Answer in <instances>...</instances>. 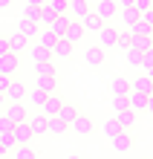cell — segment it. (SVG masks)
<instances>
[{
    "mask_svg": "<svg viewBox=\"0 0 153 159\" xmlns=\"http://www.w3.org/2000/svg\"><path fill=\"white\" fill-rule=\"evenodd\" d=\"M46 121H49V119H46L43 113L29 116V125H32V130H35V133H46Z\"/></svg>",
    "mask_w": 153,
    "mask_h": 159,
    "instance_id": "25",
    "label": "cell"
},
{
    "mask_svg": "<svg viewBox=\"0 0 153 159\" xmlns=\"http://www.w3.org/2000/svg\"><path fill=\"white\" fill-rule=\"evenodd\" d=\"M127 61L133 64V67H142V49H136V46H130V49H127Z\"/></svg>",
    "mask_w": 153,
    "mask_h": 159,
    "instance_id": "36",
    "label": "cell"
},
{
    "mask_svg": "<svg viewBox=\"0 0 153 159\" xmlns=\"http://www.w3.org/2000/svg\"><path fill=\"white\" fill-rule=\"evenodd\" d=\"M55 17H58V15H55L52 9H49V6L43 3V6H41V26H49V23L55 20Z\"/></svg>",
    "mask_w": 153,
    "mask_h": 159,
    "instance_id": "35",
    "label": "cell"
},
{
    "mask_svg": "<svg viewBox=\"0 0 153 159\" xmlns=\"http://www.w3.org/2000/svg\"><path fill=\"white\" fill-rule=\"evenodd\" d=\"M12 6V0H0V9H9Z\"/></svg>",
    "mask_w": 153,
    "mask_h": 159,
    "instance_id": "49",
    "label": "cell"
},
{
    "mask_svg": "<svg viewBox=\"0 0 153 159\" xmlns=\"http://www.w3.org/2000/svg\"><path fill=\"white\" fill-rule=\"evenodd\" d=\"M142 67H145V72H150V70H153V46L142 52Z\"/></svg>",
    "mask_w": 153,
    "mask_h": 159,
    "instance_id": "37",
    "label": "cell"
},
{
    "mask_svg": "<svg viewBox=\"0 0 153 159\" xmlns=\"http://www.w3.org/2000/svg\"><path fill=\"white\" fill-rule=\"evenodd\" d=\"M6 84H9V72H0V90H6Z\"/></svg>",
    "mask_w": 153,
    "mask_h": 159,
    "instance_id": "43",
    "label": "cell"
},
{
    "mask_svg": "<svg viewBox=\"0 0 153 159\" xmlns=\"http://www.w3.org/2000/svg\"><path fill=\"white\" fill-rule=\"evenodd\" d=\"M0 72H9V75H15V72H17V52L0 55Z\"/></svg>",
    "mask_w": 153,
    "mask_h": 159,
    "instance_id": "16",
    "label": "cell"
},
{
    "mask_svg": "<svg viewBox=\"0 0 153 159\" xmlns=\"http://www.w3.org/2000/svg\"><path fill=\"white\" fill-rule=\"evenodd\" d=\"M6 116L12 121H26L29 119V110L23 107V101H6Z\"/></svg>",
    "mask_w": 153,
    "mask_h": 159,
    "instance_id": "4",
    "label": "cell"
},
{
    "mask_svg": "<svg viewBox=\"0 0 153 159\" xmlns=\"http://www.w3.org/2000/svg\"><path fill=\"white\" fill-rule=\"evenodd\" d=\"M66 41H72V43H78L81 38H84V26H81V20H70V26H66V35H64Z\"/></svg>",
    "mask_w": 153,
    "mask_h": 159,
    "instance_id": "17",
    "label": "cell"
},
{
    "mask_svg": "<svg viewBox=\"0 0 153 159\" xmlns=\"http://www.w3.org/2000/svg\"><path fill=\"white\" fill-rule=\"evenodd\" d=\"M72 130H75V133H81V136H90L92 133V119L84 116V113H78L75 121H72Z\"/></svg>",
    "mask_w": 153,
    "mask_h": 159,
    "instance_id": "14",
    "label": "cell"
},
{
    "mask_svg": "<svg viewBox=\"0 0 153 159\" xmlns=\"http://www.w3.org/2000/svg\"><path fill=\"white\" fill-rule=\"evenodd\" d=\"M46 96H49V93H46V90H41V87H35V90L29 93V101H32L35 107H41L43 101H46Z\"/></svg>",
    "mask_w": 153,
    "mask_h": 159,
    "instance_id": "33",
    "label": "cell"
},
{
    "mask_svg": "<svg viewBox=\"0 0 153 159\" xmlns=\"http://www.w3.org/2000/svg\"><path fill=\"white\" fill-rule=\"evenodd\" d=\"M29 55H32V61H35V64H41V61H49V58H52V49L35 41V43H29Z\"/></svg>",
    "mask_w": 153,
    "mask_h": 159,
    "instance_id": "11",
    "label": "cell"
},
{
    "mask_svg": "<svg viewBox=\"0 0 153 159\" xmlns=\"http://www.w3.org/2000/svg\"><path fill=\"white\" fill-rule=\"evenodd\" d=\"M17 29H20V32H26V35H29V38L35 41V38H38V32H41V23L23 15V20H20V26H17Z\"/></svg>",
    "mask_w": 153,
    "mask_h": 159,
    "instance_id": "19",
    "label": "cell"
},
{
    "mask_svg": "<svg viewBox=\"0 0 153 159\" xmlns=\"http://www.w3.org/2000/svg\"><path fill=\"white\" fill-rule=\"evenodd\" d=\"M130 32L133 35H153V26H150V20H147L145 15H139V20L130 26Z\"/></svg>",
    "mask_w": 153,
    "mask_h": 159,
    "instance_id": "22",
    "label": "cell"
},
{
    "mask_svg": "<svg viewBox=\"0 0 153 159\" xmlns=\"http://www.w3.org/2000/svg\"><path fill=\"white\" fill-rule=\"evenodd\" d=\"M35 72H38V75H58V72H55V58L35 64Z\"/></svg>",
    "mask_w": 153,
    "mask_h": 159,
    "instance_id": "27",
    "label": "cell"
},
{
    "mask_svg": "<svg viewBox=\"0 0 153 159\" xmlns=\"http://www.w3.org/2000/svg\"><path fill=\"white\" fill-rule=\"evenodd\" d=\"M121 130H124V127L119 125V119H116V116H113L110 121H104V133H107L110 139H113V136H116V133H121Z\"/></svg>",
    "mask_w": 153,
    "mask_h": 159,
    "instance_id": "32",
    "label": "cell"
},
{
    "mask_svg": "<svg viewBox=\"0 0 153 159\" xmlns=\"http://www.w3.org/2000/svg\"><path fill=\"white\" fill-rule=\"evenodd\" d=\"M12 151H15V153H12L15 159H32V156H35V151H32V145H15Z\"/></svg>",
    "mask_w": 153,
    "mask_h": 159,
    "instance_id": "30",
    "label": "cell"
},
{
    "mask_svg": "<svg viewBox=\"0 0 153 159\" xmlns=\"http://www.w3.org/2000/svg\"><path fill=\"white\" fill-rule=\"evenodd\" d=\"M3 153H6V148H3V145H0V156H3Z\"/></svg>",
    "mask_w": 153,
    "mask_h": 159,
    "instance_id": "50",
    "label": "cell"
},
{
    "mask_svg": "<svg viewBox=\"0 0 153 159\" xmlns=\"http://www.w3.org/2000/svg\"><path fill=\"white\" fill-rule=\"evenodd\" d=\"M70 20H72L70 15H58V17H55V20L49 23V29L58 35V38H64V35H66V26H70Z\"/></svg>",
    "mask_w": 153,
    "mask_h": 159,
    "instance_id": "20",
    "label": "cell"
},
{
    "mask_svg": "<svg viewBox=\"0 0 153 159\" xmlns=\"http://www.w3.org/2000/svg\"><path fill=\"white\" fill-rule=\"evenodd\" d=\"M110 142H113V151H116V153H127L133 148V136L127 133V130H121V133H116Z\"/></svg>",
    "mask_w": 153,
    "mask_h": 159,
    "instance_id": "6",
    "label": "cell"
},
{
    "mask_svg": "<svg viewBox=\"0 0 153 159\" xmlns=\"http://www.w3.org/2000/svg\"><path fill=\"white\" fill-rule=\"evenodd\" d=\"M133 46H136V49H150L153 46V35H133Z\"/></svg>",
    "mask_w": 153,
    "mask_h": 159,
    "instance_id": "28",
    "label": "cell"
},
{
    "mask_svg": "<svg viewBox=\"0 0 153 159\" xmlns=\"http://www.w3.org/2000/svg\"><path fill=\"white\" fill-rule=\"evenodd\" d=\"M46 6H49L55 15H66V6H70V0H46Z\"/></svg>",
    "mask_w": 153,
    "mask_h": 159,
    "instance_id": "34",
    "label": "cell"
},
{
    "mask_svg": "<svg viewBox=\"0 0 153 159\" xmlns=\"http://www.w3.org/2000/svg\"><path fill=\"white\" fill-rule=\"evenodd\" d=\"M130 87L139 90V93H145V96H153V78L147 75V72H145V75H139V78H133Z\"/></svg>",
    "mask_w": 153,
    "mask_h": 159,
    "instance_id": "15",
    "label": "cell"
},
{
    "mask_svg": "<svg viewBox=\"0 0 153 159\" xmlns=\"http://www.w3.org/2000/svg\"><path fill=\"white\" fill-rule=\"evenodd\" d=\"M61 104H64V101L58 98V93H49V96H46V101L41 104V113H43L46 119H49V116H58V110H61Z\"/></svg>",
    "mask_w": 153,
    "mask_h": 159,
    "instance_id": "8",
    "label": "cell"
},
{
    "mask_svg": "<svg viewBox=\"0 0 153 159\" xmlns=\"http://www.w3.org/2000/svg\"><path fill=\"white\" fill-rule=\"evenodd\" d=\"M116 119H119V125H121L124 130H130L133 125H136V110L124 107V110H119V113H116Z\"/></svg>",
    "mask_w": 153,
    "mask_h": 159,
    "instance_id": "18",
    "label": "cell"
},
{
    "mask_svg": "<svg viewBox=\"0 0 153 159\" xmlns=\"http://www.w3.org/2000/svg\"><path fill=\"white\" fill-rule=\"evenodd\" d=\"M124 107H130L127 104V96H116V93H113V110L119 113V110H124Z\"/></svg>",
    "mask_w": 153,
    "mask_h": 159,
    "instance_id": "39",
    "label": "cell"
},
{
    "mask_svg": "<svg viewBox=\"0 0 153 159\" xmlns=\"http://www.w3.org/2000/svg\"><path fill=\"white\" fill-rule=\"evenodd\" d=\"M81 26H84V32H98L101 26H104V20H101V17L95 15V12H92V9H90V12L81 17Z\"/></svg>",
    "mask_w": 153,
    "mask_h": 159,
    "instance_id": "13",
    "label": "cell"
},
{
    "mask_svg": "<svg viewBox=\"0 0 153 159\" xmlns=\"http://www.w3.org/2000/svg\"><path fill=\"white\" fill-rule=\"evenodd\" d=\"M150 3H153V0H133V9H136L139 15H145L147 9H150Z\"/></svg>",
    "mask_w": 153,
    "mask_h": 159,
    "instance_id": "41",
    "label": "cell"
},
{
    "mask_svg": "<svg viewBox=\"0 0 153 159\" xmlns=\"http://www.w3.org/2000/svg\"><path fill=\"white\" fill-rule=\"evenodd\" d=\"M147 113H150V116H153V96H150V98H147Z\"/></svg>",
    "mask_w": 153,
    "mask_h": 159,
    "instance_id": "48",
    "label": "cell"
},
{
    "mask_svg": "<svg viewBox=\"0 0 153 159\" xmlns=\"http://www.w3.org/2000/svg\"><path fill=\"white\" fill-rule=\"evenodd\" d=\"M147 98H150V96H145V93H139V90H133V87H130V93H127V104H130V110H136V113L147 110Z\"/></svg>",
    "mask_w": 153,
    "mask_h": 159,
    "instance_id": "7",
    "label": "cell"
},
{
    "mask_svg": "<svg viewBox=\"0 0 153 159\" xmlns=\"http://www.w3.org/2000/svg\"><path fill=\"white\" fill-rule=\"evenodd\" d=\"M84 64H87V67H101L104 64V46H90L87 52H84Z\"/></svg>",
    "mask_w": 153,
    "mask_h": 159,
    "instance_id": "9",
    "label": "cell"
},
{
    "mask_svg": "<svg viewBox=\"0 0 153 159\" xmlns=\"http://www.w3.org/2000/svg\"><path fill=\"white\" fill-rule=\"evenodd\" d=\"M92 12L98 15L104 23H107V20H113V17H116V12H119V3H116V0H98Z\"/></svg>",
    "mask_w": 153,
    "mask_h": 159,
    "instance_id": "2",
    "label": "cell"
},
{
    "mask_svg": "<svg viewBox=\"0 0 153 159\" xmlns=\"http://www.w3.org/2000/svg\"><path fill=\"white\" fill-rule=\"evenodd\" d=\"M3 93H6V101H23L26 96H29V93H26V84H23V81H9Z\"/></svg>",
    "mask_w": 153,
    "mask_h": 159,
    "instance_id": "3",
    "label": "cell"
},
{
    "mask_svg": "<svg viewBox=\"0 0 153 159\" xmlns=\"http://www.w3.org/2000/svg\"><path fill=\"white\" fill-rule=\"evenodd\" d=\"M0 145H3L6 151H12V148H15V133H12V130H6V133H0Z\"/></svg>",
    "mask_w": 153,
    "mask_h": 159,
    "instance_id": "38",
    "label": "cell"
},
{
    "mask_svg": "<svg viewBox=\"0 0 153 159\" xmlns=\"http://www.w3.org/2000/svg\"><path fill=\"white\" fill-rule=\"evenodd\" d=\"M87 12H90V3H87V0H70V6H66V15L75 17V20H81Z\"/></svg>",
    "mask_w": 153,
    "mask_h": 159,
    "instance_id": "12",
    "label": "cell"
},
{
    "mask_svg": "<svg viewBox=\"0 0 153 159\" xmlns=\"http://www.w3.org/2000/svg\"><path fill=\"white\" fill-rule=\"evenodd\" d=\"M116 46H119V49H124V52H127L130 46H133V32H130V29L119 32V41H116Z\"/></svg>",
    "mask_w": 153,
    "mask_h": 159,
    "instance_id": "29",
    "label": "cell"
},
{
    "mask_svg": "<svg viewBox=\"0 0 153 159\" xmlns=\"http://www.w3.org/2000/svg\"><path fill=\"white\" fill-rule=\"evenodd\" d=\"M6 52H12V49H9V38L0 35V55H6Z\"/></svg>",
    "mask_w": 153,
    "mask_h": 159,
    "instance_id": "42",
    "label": "cell"
},
{
    "mask_svg": "<svg viewBox=\"0 0 153 159\" xmlns=\"http://www.w3.org/2000/svg\"><path fill=\"white\" fill-rule=\"evenodd\" d=\"M46 0H26V6H43Z\"/></svg>",
    "mask_w": 153,
    "mask_h": 159,
    "instance_id": "45",
    "label": "cell"
},
{
    "mask_svg": "<svg viewBox=\"0 0 153 159\" xmlns=\"http://www.w3.org/2000/svg\"><path fill=\"white\" fill-rule=\"evenodd\" d=\"M121 20H124V29H130V26L139 20V12H136L133 6H124V9H121Z\"/></svg>",
    "mask_w": 153,
    "mask_h": 159,
    "instance_id": "26",
    "label": "cell"
},
{
    "mask_svg": "<svg viewBox=\"0 0 153 159\" xmlns=\"http://www.w3.org/2000/svg\"><path fill=\"white\" fill-rule=\"evenodd\" d=\"M110 90L116 93V96H127V93H130V81L121 78V75H116V78L110 81Z\"/></svg>",
    "mask_w": 153,
    "mask_h": 159,
    "instance_id": "23",
    "label": "cell"
},
{
    "mask_svg": "<svg viewBox=\"0 0 153 159\" xmlns=\"http://www.w3.org/2000/svg\"><path fill=\"white\" fill-rule=\"evenodd\" d=\"M147 75H150V78H153V70H150V72H147Z\"/></svg>",
    "mask_w": 153,
    "mask_h": 159,
    "instance_id": "51",
    "label": "cell"
},
{
    "mask_svg": "<svg viewBox=\"0 0 153 159\" xmlns=\"http://www.w3.org/2000/svg\"><path fill=\"white\" fill-rule=\"evenodd\" d=\"M145 17H147V20H150V26H153V3H150V9H147V12H145Z\"/></svg>",
    "mask_w": 153,
    "mask_h": 159,
    "instance_id": "44",
    "label": "cell"
},
{
    "mask_svg": "<svg viewBox=\"0 0 153 159\" xmlns=\"http://www.w3.org/2000/svg\"><path fill=\"white\" fill-rule=\"evenodd\" d=\"M72 49H75V43L72 41H66V38H58V41H55V46H52V58H70V55H72Z\"/></svg>",
    "mask_w": 153,
    "mask_h": 159,
    "instance_id": "10",
    "label": "cell"
},
{
    "mask_svg": "<svg viewBox=\"0 0 153 159\" xmlns=\"http://www.w3.org/2000/svg\"><path fill=\"white\" fill-rule=\"evenodd\" d=\"M119 3V9H124V6H133V0H116Z\"/></svg>",
    "mask_w": 153,
    "mask_h": 159,
    "instance_id": "46",
    "label": "cell"
},
{
    "mask_svg": "<svg viewBox=\"0 0 153 159\" xmlns=\"http://www.w3.org/2000/svg\"><path fill=\"white\" fill-rule=\"evenodd\" d=\"M12 127H15V121L9 119L6 110H3V113H0V133H6V130H12Z\"/></svg>",
    "mask_w": 153,
    "mask_h": 159,
    "instance_id": "40",
    "label": "cell"
},
{
    "mask_svg": "<svg viewBox=\"0 0 153 159\" xmlns=\"http://www.w3.org/2000/svg\"><path fill=\"white\" fill-rule=\"evenodd\" d=\"M29 43H32V38H29V35H26V32H20V29H17V32L12 35V38H9V49L20 55L23 49H29Z\"/></svg>",
    "mask_w": 153,
    "mask_h": 159,
    "instance_id": "5",
    "label": "cell"
},
{
    "mask_svg": "<svg viewBox=\"0 0 153 159\" xmlns=\"http://www.w3.org/2000/svg\"><path fill=\"white\" fill-rule=\"evenodd\" d=\"M95 35H98V46H104V49H113L116 41H119V29H113L110 23H104Z\"/></svg>",
    "mask_w": 153,
    "mask_h": 159,
    "instance_id": "1",
    "label": "cell"
},
{
    "mask_svg": "<svg viewBox=\"0 0 153 159\" xmlns=\"http://www.w3.org/2000/svg\"><path fill=\"white\" fill-rule=\"evenodd\" d=\"M75 116H78V107H72V104H61V110H58V119L64 121L66 127H72Z\"/></svg>",
    "mask_w": 153,
    "mask_h": 159,
    "instance_id": "21",
    "label": "cell"
},
{
    "mask_svg": "<svg viewBox=\"0 0 153 159\" xmlns=\"http://www.w3.org/2000/svg\"><path fill=\"white\" fill-rule=\"evenodd\" d=\"M38 87L46 90V93H55V87H58V75H38Z\"/></svg>",
    "mask_w": 153,
    "mask_h": 159,
    "instance_id": "24",
    "label": "cell"
},
{
    "mask_svg": "<svg viewBox=\"0 0 153 159\" xmlns=\"http://www.w3.org/2000/svg\"><path fill=\"white\" fill-rule=\"evenodd\" d=\"M66 125L58 119V116H49V121H46V133H64Z\"/></svg>",
    "mask_w": 153,
    "mask_h": 159,
    "instance_id": "31",
    "label": "cell"
},
{
    "mask_svg": "<svg viewBox=\"0 0 153 159\" xmlns=\"http://www.w3.org/2000/svg\"><path fill=\"white\" fill-rule=\"evenodd\" d=\"M3 107H6V93L0 90V110H3Z\"/></svg>",
    "mask_w": 153,
    "mask_h": 159,
    "instance_id": "47",
    "label": "cell"
}]
</instances>
